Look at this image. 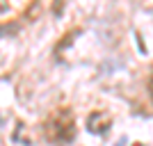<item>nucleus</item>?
Listing matches in <instances>:
<instances>
[{
	"label": "nucleus",
	"mask_w": 153,
	"mask_h": 146,
	"mask_svg": "<svg viewBox=\"0 0 153 146\" xmlns=\"http://www.w3.org/2000/svg\"><path fill=\"white\" fill-rule=\"evenodd\" d=\"M149 91H151V98H153V76H151V82H149Z\"/></svg>",
	"instance_id": "20e7f679"
},
{
	"label": "nucleus",
	"mask_w": 153,
	"mask_h": 146,
	"mask_svg": "<svg viewBox=\"0 0 153 146\" xmlns=\"http://www.w3.org/2000/svg\"><path fill=\"white\" fill-rule=\"evenodd\" d=\"M64 5H66V0H53V14H55V16H62Z\"/></svg>",
	"instance_id": "7ed1b4c3"
},
{
	"label": "nucleus",
	"mask_w": 153,
	"mask_h": 146,
	"mask_svg": "<svg viewBox=\"0 0 153 146\" xmlns=\"http://www.w3.org/2000/svg\"><path fill=\"white\" fill-rule=\"evenodd\" d=\"M110 126H112L110 114H105V112H101V110H94V112L87 116V130H89V133L101 135V133H105Z\"/></svg>",
	"instance_id": "f03ea898"
},
{
	"label": "nucleus",
	"mask_w": 153,
	"mask_h": 146,
	"mask_svg": "<svg viewBox=\"0 0 153 146\" xmlns=\"http://www.w3.org/2000/svg\"><path fill=\"white\" fill-rule=\"evenodd\" d=\"M44 135L53 144H69L76 137V116L71 107H57L44 121Z\"/></svg>",
	"instance_id": "f257e3e1"
}]
</instances>
